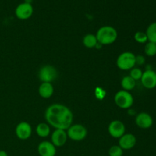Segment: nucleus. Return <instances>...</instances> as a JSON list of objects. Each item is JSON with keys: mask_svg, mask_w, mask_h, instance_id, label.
Wrapping results in <instances>:
<instances>
[{"mask_svg": "<svg viewBox=\"0 0 156 156\" xmlns=\"http://www.w3.org/2000/svg\"><path fill=\"white\" fill-rule=\"evenodd\" d=\"M145 53L148 56H154L156 55V44L152 42H147L144 49Z\"/></svg>", "mask_w": 156, "mask_h": 156, "instance_id": "nucleus-20", "label": "nucleus"}, {"mask_svg": "<svg viewBox=\"0 0 156 156\" xmlns=\"http://www.w3.org/2000/svg\"><path fill=\"white\" fill-rule=\"evenodd\" d=\"M53 91H54V88H53V85L48 82H42L38 89L40 96L44 98H50L53 95Z\"/></svg>", "mask_w": 156, "mask_h": 156, "instance_id": "nucleus-15", "label": "nucleus"}, {"mask_svg": "<svg viewBox=\"0 0 156 156\" xmlns=\"http://www.w3.org/2000/svg\"><path fill=\"white\" fill-rule=\"evenodd\" d=\"M34 8L30 2H22L18 5L15 11V16L20 20H27L31 17Z\"/></svg>", "mask_w": 156, "mask_h": 156, "instance_id": "nucleus-7", "label": "nucleus"}, {"mask_svg": "<svg viewBox=\"0 0 156 156\" xmlns=\"http://www.w3.org/2000/svg\"><path fill=\"white\" fill-rule=\"evenodd\" d=\"M148 41L156 44V22H153L148 26L146 31Z\"/></svg>", "mask_w": 156, "mask_h": 156, "instance_id": "nucleus-19", "label": "nucleus"}, {"mask_svg": "<svg viewBox=\"0 0 156 156\" xmlns=\"http://www.w3.org/2000/svg\"><path fill=\"white\" fill-rule=\"evenodd\" d=\"M82 42H83L84 46L86 47L87 48L95 47L96 45L98 44L96 36L94 34H88L85 35L83 37Z\"/></svg>", "mask_w": 156, "mask_h": 156, "instance_id": "nucleus-16", "label": "nucleus"}, {"mask_svg": "<svg viewBox=\"0 0 156 156\" xmlns=\"http://www.w3.org/2000/svg\"><path fill=\"white\" fill-rule=\"evenodd\" d=\"M143 72L140 68H133L130 71L129 76L134 79L135 81L140 80L143 76Z\"/></svg>", "mask_w": 156, "mask_h": 156, "instance_id": "nucleus-23", "label": "nucleus"}, {"mask_svg": "<svg viewBox=\"0 0 156 156\" xmlns=\"http://www.w3.org/2000/svg\"><path fill=\"white\" fill-rule=\"evenodd\" d=\"M123 150L118 145L111 146L108 151V156H123Z\"/></svg>", "mask_w": 156, "mask_h": 156, "instance_id": "nucleus-22", "label": "nucleus"}, {"mask_svg": "<svg viewBox=\"0 0 156 156\" xmlns=\"http://www.w3.org/2000/svg\"><path fill=\"white\" fill-rule=\"evenodd\" d=\"M37 152L40 156H55L56 149L51 142L43 141L38 145Z\"/></svg>", "mask_w": 156, "mask_h": 156, "instance_id": "nucleus-13", "label": "nucleus"}, {"mask_svg": "<svg viewBox=\"0 0 156 156\" xmlns=\"http://www.w3.org/2000/svg\"><path fill=\"white\" fill-rule=\"evenodd\" d=\"M45 119L55 129L66 130L72 126L73 114L71 110L61 104H53L45 111Z\"/></svg>", "mask_w": 156, "mask_h": 156, "instance_id": "nucleus-1", "label": "nucleus"}, {"mask_svg": "<svg viewBox=\"0 0 156 156\" xmlns=\"http://www.w3.org/2000/svg\"><path fill=\"white\" fill-rule=\"evenodd\" d=\"M141 82L147 89H152L156 87V73L152 69H147L143 72Z\"/></svg>", "mask_w": 156, "mask_h": 156, "instance_id": "nucleus-9", "label": "nucleus"}, {"mask_svg": "<svg viewBox=\"0 0 156 156\" xmlns=\"http://www.w3.org/2000/svg\"><path fill=\"white\" fill-rule=\"evenodd\" d=\"M36 133L41 138L47 137L50 133V128L47 123H41L37 126Z\"/></svg>", "mask_w": 156, "mask_h": 156, "instance_id": "nucleus-17", "label": "nucleus"}, {"mask_svg": "<svg viewBox=\"0 0 156 156\" xmlns=\"http://www.w3.org/2000/svg\"><path fill=\"white\" fill-rule=\"evenodd\" d=\"M117 31L111 26H103L98 30L96 33L98 42L101 45H109L116 41L117 38Z\"/></svg>", "mask_w": 156, "mask_h": 156, "instance_id": "nucleus-2", "label": "nucleus"}, {"mask_svg": "<svg viewBox=\"0 0 156 156\" xmlns=\"http://www.w3.org/2000/svg\"><path fill=\"white\" fill-rule=\"evenodd\" d=\"M32 133L31 126L27 122L23 121L18 123L15 128V134L20 140H25L30 137Z\"/></svg>", "mask_w": 156, "mask_h": 156, "instance_id": "nucleus-10", "label": "nucleus"}, {"mask_svg": "<svg viewBox=\"0 0 156 156\" xmlns=\"http://www.w3.org/2000/svg\"><path fill=\"white\" fill-rule=\"evenodd\" d=\"M66 133L69 138L73 141H82L86 137L88 132L83 125L75 124L67 129Z\"/></svg>", "mask_w": 156, "mask_h": 156, "instance_id": "nucleus-5", "label": "nucleus"}, {"mask_svg": "<svg viewBox=\"0 0 156 156\" xmlns=\"http://www.w3.org/2000/svg\"><path fill=\"white\" fill-rule=\"evenodd\" d=\"M134 99L132 94L127 91L122 90L116 93L114 96V102L121 109H128L133 105Z\"/></svg>", "mask_w": 156, "mask_h": 156, "instance_id": "nucleus-4", "label": "nucleus"}, {"mask_svg": "<svg viewBox=\"0 0 156 156\" xmlns=\"http://www.w3.org/2000/svg\"><path fill=\"white\" fill-rule=\"evenodd\" d=\"M136 65V56L131 52H123L119 55L117 59V66L121 70H129Z\"/></svg>", "mask_w": 156, "mask_h": 156, "instance_id": "nucleus-3", "label": "nucleus"}, {"mask_svg": "<svg viewBox=\"0 0 156 156\" xmlns=\"http://www.w3.org/2000/svg\"><path fill=\"white\" fill-rule=\"evenodd\" d=\"M126 128L123 123L120 120H113L108 126V132L114 138L119 139L125 133Z\"/></svg>", "mask_w": 156, "mask_h": 156, "instance_id": "nucleus-8", "label": "nucleus"}, {"mask_svg": "<svg viewBox=\"0 0 156 156\" xmlns=\"http://www.w3.org/2000/svg\"><path fill=\"white\" fill-rule=\"evenodd\" d=\"M118 143V146L123 150H129L136 144V138L132 133H124L120 138H119Z\"/></svg>", "mask_w": 156, "mask_h": 156, "instance_id": "nucleus-11", "label": "nucleus"}, {"mask_svg": "<svg viewBox=\"0 0 156 156\" xmlns=\"http://www.w3.org/2000/svg\"><path fill=\"white\" fill-rule=\"evenodd\" d=\"M0 156H8V154L5 151L0 150Z\"/></svg>", "mask_w": 156, "mask_h": 156, "instance_id": "nucleus-25", "label": "nucleus"}, {"mask_svg": "<svg viewBox=\"0 0 156 156\" xmlns=\"http://www.w3.org/2000/svg\"><path fill=\"white\" fill-rule=\"evenodd\" d=\"M134 39L139 44H146L148 42V37L146 32L137 31L134 35Z\"/></svg>", "mask_w": 156, "mask_h": 156, "instance_id": "nucleus-21", "label": "nucleus"}, {"mask_svg": "<svg viewBox=\"0 0 156 156\" xmlns=\"http://www.w3.org/2000/svg\"><path fill=\"white\" fill-rule=\"evenodd\" d=\"M136 124L141 129H149L153 124V120L151 115L148 113H140L136 117Z\"/></svg>", "mask_w": 156, "mask_h": 156, "instance_id": "nucleus-12", "label": "nucleus"}, {"mask_svg": "<svg viewBox=\"0 0 156 156\" xmlns=\"http://www.w3.org/2000/svg\"><path fill=\"white\" fill-rule=\"evenodd\" d=\"M121 86L125 91H130L135 88L136 81L129 76H124L121 80Z\"/></svg>", "mask_w": 156, "mask_h": 156, "instance_id": "nucleus-18", "label": "nucleus"}, {"mask_svg": "<svg viewBox=\"0 0 156 156\" xmlns=\"http://www.w3.org/2000/svg\"><path fill=\"white\" fill-rule=\"evenodd\" d=\"M68 139L66 131L63 129H55L51 135V143L56 147H61L66 144Z\"/></svg>", "mask_w": 156, "mask_h": 156, "instance_id": "nucleus-14", "label": "nucleus"}, {"mask_svg": "<svg viewBox=\"0 0 156 156\" xmlns=\"http://www.w3.org/2000/svg\"><path fill=\"white\" fill-rule=\"evenodd\" d=\"M145 62V58L143 56L139 55V56H136V64L138 65H143Z\"/></svg>", "mask_w": 156, "mask_h": 156, "instance_id": "nucleus-24", "label": "nucleus"}, {"mask_svg": "<svg viewBox=\"0 0 156 156\" xmlns=\"http://www.w3.org/2000/svg\"><path fill=\"white\" fill-rule=\"evenodd\" d=\"M38 76L42 82L51 83L56 80L57 77V71L53 66L46 65L41 67L38 73Z\"/></svg>", "mask_w": 156, "mask_h": 156, "instance_id": "nucleus-6", "label": "nucleus"}]
</instances>
